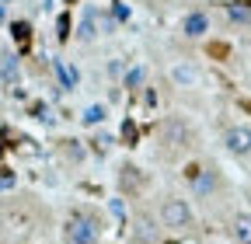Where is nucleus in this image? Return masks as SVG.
I'll return each mask as SVG.
<instances>
[{"label":"nucleus","mask_w":251,"mask_h":244,"mask_svg":"<svg viewBox=\"0 0 251 244\" xmlns=\"http://www.w3.org/2000/svg\"><path fill=\"white\" fill-rule=\"evenodd\" d=\"M101 241V223L94 213H74L63 227V244H98Z\"/></svg>","instance_id":"f257e3e1"},{"label":"nucleus","mask_w":251,"mask_h":244,"mask_svg":"<svg viewBox=\"0 0 251 244\" xmlns=\"http://www.w3.org/2000/svg\"><path fill=\"white\" fill-rule=\"evenodd\" d=\"M161 223L168 230H185V227H192V206H188V199H164L161 202Z\"/></svg>","instance_id":"f03ea898"},{"label":"nucleus","mask_w":251,"mask_h":244,"mask_svg":"<svg viewBox=\"0 0 251 244\" xmlns=\"http://www.w3.org/2000/svg\"><path fill=\"white\" fill-rule=\"evenodd\" d=\"M185 178H188V185H192V192L199 199H206V195L216 192V171L206 168V164H192V168L185 171Z\"/></svg>","instance_id":"7ed1b4c3"},{"label":"nucleus","mask_w":251,"mask_h":244,"mask_svg":"<svg viewBox=\"0 0 251 244\" xmlns=\"http://www.w3.org/2000/svg\"><path fill=\"white\" fill-rule=\"evenodd\" d=\"M224 150L230 157H248L251 154V126H230L224 133Z\"/></svg>","instance_id":"20e7f679"},{"label":"nucleus","mask_w":251,"mask_h":244,"mask_svg":"<svg viewBox=\"0 0 251 244\" xmlns=\"http://www.w3.org/2000/svg\"><path fill=\"white\" fill-rule=\"evenodd\" d=\"M98 35H101V14H98V7H84V14L77 21V39L80 42H94Z\"/></svg>","instance_id":"39448f33"},{"label":"nucleus","mask_w":251,"mask_h":244,"mask_svg":"<svg viewBox=\"0 0 251 244\" xmlns=\"http://www.w3.org/2000/svg\"><path fill=\"white\" fill-rule=\"evenodd\" d=\"M18 80H21V67H18V56L11 49L0 52V84H7L11 91H18Z\"/></svg>","instance_id":"423d86ee"},{"label":"nucleus","mask_w":251,"mask_h":244,"mask_svg":"<svg viewBox=\"0 0 251 244\" xmlns=\"http://www.w3.org/2000/svg\"><path fill=\"white\" fill-rule=\"evenodd\" d=\"M52 73H56V84H59L63 91H77L80 70H77L74 63H67V59H52Z\"/></svg>","instance_id":"0eeeda50"},{"label":"nucleus","mask_w":251,"mask_h":244,"mask_svg":"<svg viewBox=\"0 0 251 244\" xmlns=\"http://www.w3.org/2000/svg\"><path fill=\"white\" fill-rule=\"evenodd\" d=\"M181 32H185V39H202L209 32V14L206 11H188L185 21H181Z\"/></svg>","instance_id":"6e6552de"},{"label":"nucleus","mask_w":251,"mask_h":244,"mask_svg":"<svg viewBox=\"0 0 251 244\" xmlns=\"http://www.w3.org/2000/svg\"><path fill=\"white\" fill-rule=\"evenodd\" d=\"M105 119H108V105L94 101V105H87V108L80 112V126H87V129H98V126H105Z\"/></svg>","instance_id":"1a4fd4ad"},{"label":"nucleus","mask_w":251,"mask_h":244,"mask_svg":"<svg viewBox=\"0 0 251 244\" xmlns=\"http://www.w3.org/2000/svg\"><path fill=\"white\" fill-rule=\"evenodd\" d=\"M171 80H175V87H196L199 84V70L192 63H175L171 67Z\"/></svg>","instance_id":"9d476101"},{"label":"nucleus","mask_w":251,"mask_h":244,"mask_svg":"<svg viewBox=\"0 0 251 244\" xmlns=\"http://www.w3.org/2000/svg\"><path fill=\"white\" fill-rule=\"evenodd\" d=\"M230 230H234V241L237 244H251V213H237Z\"/></svg>","instance_id":"9b49d317"},{"label":"nucleus","mask_w":251,"mask_h":244,"mask_svg":"<svg viewBox=\"0 0 251 244\" xmlns=\"http://www.w3.org/2000/svg\"><path fill=\"white\" fill-rule=\"evenodd\" d=\"M143 80H147V70H143V67H129V70L122 73V87H126V91H140Z\"/></svg>","instance_id":"f8f14e48"},{"label":"nucleus","mask_w":251,"mask_h":244,"mask_svg":"<svg viewBox=\"0 0 251 244\" xmlns=\"http://www.w3.org/2000/svg\"><path fill=\"white\" fill-rule=\"evenodd\" d=\"M227 18L234 24H251V7L241 4V0H237V4H227Z\"/></svg>","instance_id":"ddd939ff"},{"label":"nucleus","mask_w":251,"mask_h":244,"mask_svg":"<svg viewBox=\"0 0 251 244\" xmlns=\"http://www.w3.org/2000/svg\"><path fill=\"white\" fill-rule=\"evenodd\" d=\"M133 237H136L140 244H153V237H157V234H153V220H147V217H143V220H136Z\"/></svg>","instance_id":"4468645a"},{"label":"nucleus","mask_w":251,"mask_h":244,"mask_svg":"<svg viewBox=\"0 0 251 244\" xmlns=\"http://www.w3.org/2000/svg\"><path fill=\"white\" fill-rule=\"evenodd\" d=\"M94 150H98V154H108V150H112V136H108V133L98 136V140H94Z\"/></svg>","instance_id":"2eb2a0df"},{"label":"nucleus","mask_w":251,"mask_h":244,"mask_svg":"<svg viewBox=\"0 0 251 244\" xmlns=\"http://www.w3.org/2000/svg\"><path fill=\"white\" fill-rule=\"evenodd\" d=\"M126 70H129V67H126L122 59H112V63H108V73H112V77H119V80H122V73H126Z\"/></svg>","instance_id":"dca6fc26"},{"label":"nucleus","mask_w":251,"mask_h":244,"mask_svg":"<svg viewBox=\"0 0 251 244\" xmlns=\"http://www.w3.org/2000/svg\"><path fill=\"white\" fill-rule=\"evenodd\" d=\"M115 24H119V21H115L112 14H101V32H105V35H112V32H115Z\"/></svg>","instance_id":"f3484780"},{"label":"nucleus","mask_w":251,"mask_h":244,"mask_svg":"<svg viewBox=\"0 0 251 244\" xmlns=\"http://www.w3.org/2000/svg\"><path fill=\"white\" fill-rule=\"evenodd\" d=\"M108 14H112L115 21H129V11H126L122 4H112V11H108Z\"/></svg>","instance_id":"a211bd4d"},{"label":"nucleus","mask_w":251,"mask_h":244,"mask_svg":"<svg viewBox=\"0 0 251 244\" xmlns=\"http://www.w3.org/2000/svg\"><path fill=\"white\" fill-rule=\"evenodd\" d=\"M11 185H14V174H0V192L11 189Z\"/></svg>","instance_id":"6ab92c4d"},{"label":"nucleus","mask_w":251,"mask_h":244,"mask_svg":"<svg viewBox=\"0 0 251 244\" xmlns=\"http://www.w3.org/2000/svg\"><path fill=\"white\" fill-rule=\"evenodd\" d=\"M4 21H7V7H4V4H0V24H4Z\"/></svg>","instance_id":"aec40b11"},{"label":"nucleus","mask_w":251,"mask_h":244,"mask_svg":"<svg viewBox=\"0 0 251 244\" xmlns=\"http://www.w3.org/2000/svg\"><path fill=\"white\" fill-rule=\"evenodd\" d=\"M0 4H4V7H7V4H11V0H0Z\"/></svg>","instance_id":"412c9836"}]
</instances>
